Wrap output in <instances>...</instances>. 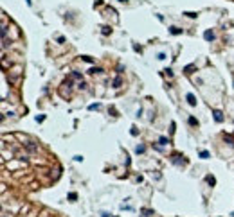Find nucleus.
Masks as SVG:
<instances>
[{
	"mask_svg": "<svg viewBox=\"0 0 234 217\" xmlns=\"http://www.w3.org/2000/svg\"><path fill=\"white\" fill-rule=\"evenodd\" d=\"M185 99H187V102H189L191 106H196V97L193 95V93H187V95H185Z\"/></svg>",
	"mask_w": 234,
	"mask_h": 217,
	"instance_id": "1",
	"label": "nucleus"
},
{
	"mask_svg": "<svg viewBox=\"0 0 234 217\" xmlns=\"http://www.w3.org/2000/svg\"><path fill=\"white\" fill-rule=\"evenodd\" d=\"M212 115H214V120H216V122H222V120H223V113L220 111V110H214V111H212Z\"/></svg>",
	"mask_w": 234,
	"mask_h": 217,
	"instance_id": "2",
	"label": "nucleus"
},
{
	"mask_svg": "<svg viewBox=\"0 0 234 217\" xmlns=\"http://www.w3.org/2000/svg\"><path fill=\"white\" fill-rule=\"evenodd\" d=\"M204 38L207 40V42H212V40H214V32H212V31H205L204 32Z\"/></svg>",
	"mask_w": 234,
	"mask_h": 217,
	"instance_id": "3",
	"label": "nucleus"
},
{
	"mask_svg": "<svg viewBox=\"0 0 234 217\" xmlns=\"http://www.w3.org/2000/svg\"><path fill=\"white\" fill-rule=\"evenodd\" d=\"M121 83H123V81H121V77H115V81H113V86H115V88H119V86H121Z\"/></svg>",
	"mask_w": 234,
	"mask_h": 217,
	"instance_id": "4",
	"label": "nucleus"
},
{
	"mask_svg": "<svg viewBox=\"0 0 234 217\" xmlns=\"http://www.w3.org/2000/svg\"><path fill=\"white\" fill-rule=\"evenodd\" d=\"M200 158L207 160V158H209V153H207V151H202V153H200Z\"/></svg>",
	"mask_w": 234,
	"mask_h": 217,
	"instance_id": "5",
	"label": "nucleus"
},
{
	"mask_svg": "<svg viewBox=\"0 0 234 217\" xmlns=\"http://www.w3.org/2000/svg\"><path fill=\"white\" fill-rule=\"evenodd\" d=\"M171 32H173V34H180V32H182V31H180L178 27H171Z\"/></svg>",
	"mask_w": 234,
	"mask_h": 217,
	"instance_id": "6",
	"label": "nucleus"
},
{
	"mask_svg": "<svg viewBox=\"0 0 234 217\" xmlns=\"http://www.w3.org/2000/svg\"><path fill=\"white\" fill-rule=\"evenodd\" d=\"M207 181H209V183H211V185H214V183H216V179H214V178H212V176H207Z\"/></svg>",
	"mask_w": 234,
	"mask_h": 217,
	"instance_id": "7",
	"label": "nucleus"
},
{
	"mask_svg": "<svg viewBox=\"0 0 234 217\" xmlns=\"http://www.w3.org/2000/svg\"><path fill=\"white\" fill-rule=\"evenodd\" d=\"M101 108V104H92V106H88V110H99Z\"/></svg>",
	"mask_w": 234,
	"mask_h": 217,
	"instance_id": "8",
	"label": "nucleus"
},
{
	"mask_svg": "<svg viewBox=\"0 0 234 217\" xmlns=\"http://www.w3.org/2000/svg\"><path fill=\"white\" fill-rule=\"evenodd\" d=\"M189 124H191V126H195V124H198V120H196L195 117H191V119H189Z\"/></svg>",
	"mask_w": 234,
	"mask_h": 217,
	"instance_id": "9",
	"label": "nucleus"
},
{
	"mask_svg": "<svg viewBox=\"0 0 234 217\" xmlns=\"http://www.w3.org/2000/svg\"><path fill=\"white\" fill-rule=\"evenodd\" d=\"M135 151H137V153H144L146 149H144V145H137V149H135Z\"/></svg>",
	"mask_w": 234,
	"mask_h": 217,
	"instance_id": "10",
	"label": "nucleus"
},
{
	"mask_svg": "<svg viewBox=\"0 0 234 217\" xmlns=\"http://www.w3.org/2000/svg\"><path fill=\"white\" fill-rule=\"evenodd\" d=\"M72 77H74V79H81V74H78V72H74V74H72Z\"/></svg>",
	"mask_w": 234,
	"mask_h": 217,
	"instance_id": "11",
	"label": "nucleus"
},
{
	"mask_svg": "<svg viewBox=\"0 0 234 217\" xmlns=\"http://www.w3.org/2000/svg\"><path fill=\"white\" fill-rule=\"evenodd\" d=\"M76 198H78V196H76V194H74V192H72V194H69V199H70V201H74V199H76Z\"/></svg>",
	"mask_w": 234,
	"mask_h": 217,
	"instance_id": "12",
	"label": "nucleus"
},
{
	"mask_svg": "<svg viewBox=\"0 0 234 217\" xmlns=\"http://www.w3.org/2000/svg\"><path fill=\"white\" fill-rule=\"evenodd\" d=\"M110 32V27H103V34H108Z\"/></svg>",
	"mask_w": 234,
	"mask_h": 217,
	"instance_id": "13",
	"label": "nucleus"
},
{
	"mask_svg": "<svg viewBox=\"0 0 234 217\" xmlns=\"http://www.w3.org/2000/svg\"><path fill=\"white\" fill-rule=\"evenodd\" d=\"M90 72H92V74H99V72H103V70H101V68H92Z\"/></svg>",
	"mask_w": 234,
	"mask_h": 217,
	"instance_id": "14",
	"label": "nucleus"
}]
</instances>
